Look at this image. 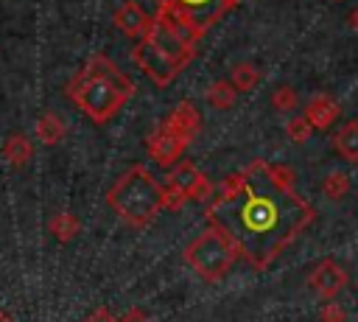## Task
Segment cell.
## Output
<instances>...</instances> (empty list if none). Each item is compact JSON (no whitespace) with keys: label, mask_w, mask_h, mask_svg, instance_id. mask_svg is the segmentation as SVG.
Returning <instances> with one entry per match:
<instances>
[{"label":"cell","mask_w":358,"mask_h":322,"mask_svg":"<svg viewBox=\"0 0 358 322\" xmlns=\"http://www.w3.org/2000/svg\"><path fill=\"white\" fill-rule=\"evenodd\" d=\"M308 120H310V126L313 129H330L333 123H336V118L341 115V106H338V101L333 98V95H313L310 101H308V106H305V112H302Z\"/></svg>","instance_id":"7c38bea8"},{"label":"cell","mask_w":358,"mask_h":322,"mask_svg":"<svg viewBox=\"0 0 358 322\" xmlns=\"http://www.w3.org/2000/svg\"><path fill=\"white\" fill-rule=\"evenodd\" d=\"M238 249L235 244L215 227L207 224V230H201L187 246H185V263L207 283H218L224 280V274L232 269V263L238 260Z\"/></svg>","instance_id":"8992f818"},{"label":"cell","mask_w":358,"mask_h":322,"mask_svg":"<svg viewBox=\"0 0 358 322\" xmlns=\"http://www.w3.org/2000/svg\"><path fill=\"white\" fill-rule=\"evenodd\" d=\"M165 188L176 190L179 196H185L187 202H210L213 199V182L210 176L190 160H179L176 165H171V171L162 179Z\"/></svg>","instance_id":"52a82bcc"},{"label":"cell","mask_w":358,"mask_h":322,"mask_svg":"<svg viewBox=\"0 0 358 322\" xmlns=\"http://www.w3.org/2000/svg\"><path fill=\"white\" fill-rule=\"evenodd\" d=\"M229 81H232V87L238 92H249V90H255L260 84V70L252 62H238L232 67V73H229Z\"/></svg>","instance_id":"ac0fdd59"},{"label":"cell","mask_w":358,"mask_h":322,"mask_svg":"<svg viewBox=\"0 0 358 322\" xmlns=\"http://www.w3.org/2000/svg\"><path fill=\"white\" fill-rule=\"evenodd\" d=\"M151 20H154V17H148L145 8H143L137 0L120 3V8H117L115 17H112L115 28H117L123 36H129V39H143L145 31L151 28Z\"/></svg>","instance_id":"8fae6325"},{"label":"cell","mask_w":358,"mask_h":322,"mask_svg":"<svg viewBox=\"0 0 358 322\" xmlns=\"http://www.w3.org/2000/svg\"><path fill=\"white\" fill-rule=\"evenodd\" d=\"M204 98H207V104H210L213 109H229V106H235L238 90L232 87L229 78H218V81H213V84L204 90Z\"/></svg>","instance_id":"e0dca14e"},{"label":"cell","mask_w":358,"mask_h":322,"mask_svg":"<svg viewBox=\"0 0 358 322\" xmlns=\"http://www.w3.org/2000/svg\"><path fill=\"white\" fill-rule=\"evenodd\" d=\"M154 3H157L154 20H159L165 28L196 45L207 34V28L215 25L241 0H154Z\"/></svg>","instance_id":"5b68a950"},{"label":"cell","mask_w":358,"mask_h":322,"mask_svg":"<svg viewBox=\"0 0 358 322\" xmlns=\"http://www.w3.org/2000/svg\"><path fill=\"white\" fill-rule=\"evenodd\" d=\"M313 218L316 210L294 188V171L266 160L224 176L204 207V221L221 230L257 272L268 269Z\"/></svg>","instance_id":"6da1fadb"},{"label":"cell","mask_w":358,"mask_h":322,"mask_svg":"<svg viewBox=\"0 0 358 322\" xmlns=\"http://www.w3.org/2000/svg\"><path fill=\"white\" fill-rule=\"evenodd\" d=\"M185 148H187V143H182L179 137H173V134L165 132L162 126L154 129V132L145 137V151H148V157H151L157 165H168V168L176 165V162L182 160Z\"/></svg>","instance_id":"30bf717a"},{"label":"cell","mask_w":358,"mask_h":322,"mask_svg":"<svg viewBox=\"0 0 358 322\" xmlns=\"http://www.w3.org/2000/svg\"><path fill=\"white\" fill-rule=\"evenodd\" d=\"M322 193H324L327 199H333V202L344 199V196L350 193V176L341 174V171H330V174L322 179Z\"/></svg>","instance_id":"d6986e66"},{"label":"cell","mask_w":358,"mask_h":322,"mask_svg":"<svg viewBox=\"0 0 358 322\" xmlns=\"http://www.w3.org/2000/svg\"><path fill=\"white\" fill-rule=\"evenodd\" d=\"M64 132H67V126H64V120H62L56 112H45V115H39L36 123H34V137H36L42 146H56V143H62Z\"/></svg>","instance_id":"5bb4252c"},{"label":"cell","mask_w":358,"mask_h":322,"mask_svg":"<svg viewBox=\"0 0 358 322\" xmlns=\"http://www.w3.org/2000/svg\"><path fill=\"white\" fill-rule=\"evenodd\" d=\"M333 148L350 160V162H358V120H347L336 134H333Z\"/></svg>","instance_id":"2e32d148"},{"label":"cell","mask_w":358,"mask_h":322,"mask_svg":"<svg viewBox=\"0 0 358 322\" xmlns=\"http://www.w3.org/2000/svg\"><path fill=\"white\" fill-rule=\"evenodd\" d=\"M106 204L134 230H145L165 210V185L154 179L145 165L126 168L106 190Z\"/></svg>","instance_id":"3957f363"},{"label":"cell","mask_w":358,"mask_h":322,"mask_svg":"<svg viewBox=\"0 0 358 322\" xmlns=\"http://www.w3.org/2000/svg\"><path fill=\"white\" fill-rule=\"evenodd\" d=\"M350 25L358 31V6H355V8H352V14H350Z\"/></svg>","instance_id":"d4e9b609"},{"label":"cell","mask_w":358,"mask_h":322,"mask_svg":"<svg viewBox=\"0 0 358 322\" xmlns=\"http://www.w3.org/2000/svg\"><path fill=\"white\" fill-rule=\"evenodd\" d=\"M48 230L53 232V238H56V241L70 244V241L81 232V221L76 218V213H70V210H59V213H53V216H50Z\"/></svg>","instance_id":"9a60e30c"},{"label":"cell","mask_w":358,"mask_h":322,"mask_svg":"<svg viewBox=\"0 0 358 322\" xmlns=\"http://www.w3.org/2000/svg\"><path fill=\"white\" fill-rule=\"evenodd\" d=\"M165 132H171L173 137H179L182 143H193L196 137H199V132H201V115H199V109L190 104V101H179L168 115H165V120L159 123Z\"/></svg>","instance_id":"ba28073f"},{"label":"cell","mask_w":358,"mask_h":322,"mask_svg":"<svg viewBox=\"0 0 358 322\" xmlns=\"http://www.w3.org/2000/svg\"><path fill=\"white\" fill-rule=\"evenodd\" d=\"M310 132H313V126H310V120H308L305 115H296V118H291V120L285 123L288 140H294V143H299V146L310 140Z\"/></svg>","instance_id":"ffe728a7"},{"label":"cell","mask_w":358,"mask_h":322,"mask_svg":"<svg viewBox=\"0 0 358 322\" xmlns=\"http://www.w3.org/2000/svg\"><path fill=\"white\" fill-rule=\"evenodd\" d=\"M0 322H14V316H11V314H6V311L0 308Z\"/></svg>","instance_id":"484cf974"},{"label":"cell","mask_w":358,"mask_h":322,"mask_svg":"<svg viewBox=\"0 0 358 322\" xmlns=\"http://www.w3.org/2000/svg\"><path fill=\"white\" fill-rule=\"evenodd\" d=\"M344 319H347L344 308H341L338 302H333V300H327V302L319 308V322H344Z\"/></svg>","instance_id":"7402d4cb"},{"label":"cell","mask_w":358,"mask_h":322,"mask_svg":"<svg viewBox=\"0 0 358 322\" xmlns=\"http://www.w3.org/2000/svg\"><path fill=\"white\" fill-rule=\"evenodd\" d=\"M3 157L14 165V168H22V165H28L31 160H34V143H31V137L28 134H22V132H11L6 140H3Z\"/></svg>","instance_id":"4fadbf2b"},{"label":"cell","mask_w":358,"mask_h":322,"mask_svg":"<svg viewBox=\"0 0 358 322\" xmlns=\"http://www.w3.org/2000/svg\"><path fill=\"white\" fill-rule=\"evenodd\" d=\"M196 56V45L165 28L159 20H151V28L143 39H137L131 50V62L157 84L168 87Z\"/></svg>","instance_id":"277c9868"},{"label":"cell","mask_w":358,"mask_h":322,"mask_svg":"<svg viewBox=\"0 0 358 322\" xmlns=\"http://www.w3.org/2000/svg\"><path fill=\"white\" fill-rule=\"evenodd\" d=\"M67 98L95 123H109L137 92L134 81L103 53L90 56V62L67 81Z\"/></svg>","instance_id":"7a4b0ae2"},{"label":"cell","mask_w":358,"mask_h":322,"mask_svg":"<svg viewBox=\"0 0 358 322\" xmlns=\"http://www.w3.org/2000/svg\"><path fill=\"white\" fill-rule=\"evenodd\" d=\"M347 283H350V277L336 260H322L308 274V288L319 297H336Z\"/></svg>","instance_id":"9c48e42d"},{"label":"cell","mask_w":358,"mask_h":322,"mask_svg":"<svg viewBox=\"0 0 358 322\" xmlns=\"http://www.w3.org/2000/svg\"><path fill=\"white\" fill-rule=\"evenodd\" d=\"M299 104V98H296V90L294 87H277L274 92H271V106L277 109V112H291L294 106Z\"/></svg>","instance_id":"44dd1931"},{"label":"cell","mask_w":358,"mask_h":322,"mask_svg":"<svg viewBox=\"0 0 358 322\" xmlns=\"http://www.w3.org/2000/svg\"><path fill=\"white\" fill-rule=\"evenodd\" d=\"M120 322H148V316H145L143 308H129V311L120 316Z\"/></svg>","instance_id":"cb8c5ba5"},{"label":"cell","mask_w":358,"mask_h":322,"mask_svg":"<svg viewBox=\"0 0 358 322\" xmlns=\"http://www.w3.org/2000/svg\"><path fill=\"white\" fill-rule=\"evenodd\" d=\"M84 322H120V316H115L109 308H95Z\"/></svg>","instance_id":"603a6c76"}]
</instances>
